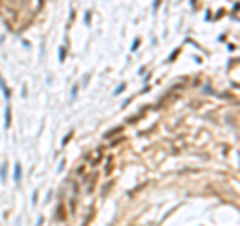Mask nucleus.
Masks as SVG:
<instances>
[{
    "label": "nucleus",
    "instance_id": "f257e3e1",
    "mask_svg": "<svg viewBox=\"0 0 240 226\" xmlns=\"http://www.w3.org/2000/svg\"><path fill=\"white\" fill-rule=\"evenodd\" d=\"M20 178H22V168H20V164L16 162V164H14V180L20 182Z\"/></svg>",
    "mask_w": 240,
    "mask_h": 226
},
{
    "label": "nucleus",
    "instance_id": "f03ea898",
    "mask_svg": "<svg viewBox=\"0 0 240 226\" xmlns=\"http://www.w3.org/2000/svg\"><path fill=\"white\" fill-rule=\"evenodd\" d=\"M0 90H2V94H4V98H10V90L6 88V84H4V80H2V76H0Z\"/></svg>",
    "mask_w": 240,
    "mask_h": 226
},
{
    "label": "nucleus",
    "instance_id": "7ed1b4c3",
    "mask_svg": "<svg viewBox=\"0 0 240 226\" xmlns=\"http://www.w3.org/2000/svg\"><path fill=\"white\" fill-rule=\"evenodd\" d=\"M70 138H72V132H70V134H66V136H64V140H62V144H66V142H68Z\"/></svg>",
    "mask_w": 240,
    "mask_h": 226
}]
</instances>
